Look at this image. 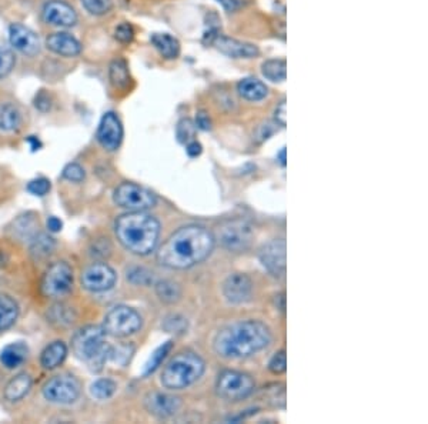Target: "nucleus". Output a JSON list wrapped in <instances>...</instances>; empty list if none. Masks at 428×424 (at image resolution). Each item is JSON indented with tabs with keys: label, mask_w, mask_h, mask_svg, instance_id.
<instances>
[{
	"label": "nucleus",
	"mask_w": 428,
	"mask_h": 424,
	"mask_svg": "<svg viewBox=\"0 0 428 424\" xmlns=\"http://www.w3.org/2000/svg\"><path fill=\"white\" fill-rule=\"evenodd\" d=\"M216 239L204 227L190 224L175 231L157 250V262L170 269H188L203 262Z\"/></svg>",
	"instance_id": "f257e3e1"
},
{
	"label": "nucleus",
	"mask_w": 428,
	"mask_h": 424,
	"mask_svg": "<svg viewBox=\"0 0 428 424\" xmlns=\"http://www.w3.org/2000/svg\"><path fill=\"white\" fill-rule=\"evenodd\" d=\"M270 342L271 333L265 323L246 320L222 328L214 339V350L224 359H242L265 348Z\"/></svg>",
	"instance_id": "f03ea898"
},
{
	"label": "nucleus",
	"mask_w": 428,
	"mask_h": 424,
	"mask_svg": "<svg viewBox=\"0 0 428 424\" xmlns=\"http://www.w3.org/2000/svg\"><path fill=\"white\" fill-rule=\"evenodd\" d=\"M116 238L125 249L146 256L156 249L160 223L146 211H129L116 220Z\"/></svg>",
	"instance_id": "7ed1b4c3"
},
{
	"label": "nucleus",
	"mask_w": 428,
	"mask_h": 424,
	"mask_svg": "<svg viewBox=\"0 0 428 424\" xmlns=\"http://www.w3.org/2000/svg\"><path fill=\"white\" fill-rule=\"evenodd\" d=\"M71 348L76 357L86 362L93 371L102 370L110 353V346L106 343V332L99 326L80 328L71 339Z\"/></svg>",
	"instance_id": "20e7f679"
},
{
	"label": "nucleus",
	"mask_w": 428,
	"mask_h": 424,
	"mask_svg": "<svg viewBox=\"0 0 428 424\" xmlns=\"http://www.w3.org/2000/svg\"><path fill=\"white\" fill-rule=\"evenodd\" d=\"M203 373V359L193 351H181L164 367L161 383L166 389L181 390L197 382Z\"/></svg>",
	"instance_id": "39448f33"
},
{
	"label": "nucleus",
	"mask_w": 428,
	"mask_h": 424,
	"mask_svg": "<svg viewBox=\"0 0 428 424\" xmlns=\"http://www.w3.org/2000/svg\"><path fill=\"white\" fill-rule=\"evenodd\" d=\"M217 240L224 249L240 253L251 246L254 240V230L246 220H229L217 229Z\"/></svg>",
	"instance_id": "423d86ee"
},
{
	"label": "nucleus",
	"mask_w": 428,
	"mask_h": 424,
	"mask_svg": "<svg viewBox=\"0 0 428 424\" xmlns=\"http://www.w3.org/2000/svg\"><path fill=\"white\" fill-rule=\"evenodd\" d=\"M254 390V382L246 373L226 370L219 374L216 382L217 394L227 402H240Z\"/></svg>",
	"instance_id": "0eeeda50"
},
{
	"label": "nucleus",
	"mask_w": 428,
	"mask_h": 424,
	"mask_svg": "<svg viewBox=\"0 0 428 424\" xmlns=\"http://www.w3.org/2000/svg\"><path fill=\"white\" fill-rule=\"evenodd\" d=\"M141 327V317L140 315L127 306H117V308L112 309L103 323V330L106 335L114 336V337H126Z\"/></svg>",
	"instance_id": "6e6552de"
},
{
	"label": "nucleus",
	"mask_w": 428,
	"mask_h": 424,
	"mask_svg": "<svg viewBox=\"0 0 428 424\" xmlns=\"http://www.w3.org/2000/svg\"><path fill=\"white\" fill-rule=\"evenodd\" d=\"M114 202L129 211H146L156 204V196L134 183H123L116 188Z\"/></svg>",
	"instance_id": "1a4fd4ad"
},
{
	"label": "nucleus",
	"mask_w": 428,
	"mask_h": 424,
	"mask_svg": "<svg viewBox=\"0 0 428 424\" xmlns=\"http://www.w3.org/2000/svg\"><path fill=\"white\" fill-rule=\"evenodd\" d=\"M73 286V270L64 262L52 265L43 276L42 292L47 297H62Z\"/></svg>",
	"instance_id": "9d476101"
},
{
	"label": "nucleus",
	"mask_w": 428,
	"mask_h": 424,
	"mask_svg": "<svg viewBox=\"0 0 428 424\" xmlns=\"http://www.w3.org/2000/svg\"><path fill=\"white\" fill-rule=\"evenodd\" d=\"M80 394L79 382L71 376H57L43 387V396L52 403L69 405L78 400Z\"/></svg>",
	"instance_id": "9b49d317"
},
{
	"label": "nucleus",
	"mask_w": 428,
	"mask_h": 424,
	"mask_svg": "<svg viewBox=\"0 0 428 424\" xmlns=\"http://www.w3.org/2000/svg\"><path fill=\"white\" fill-rule=\"evenodd\" d=\"M80 280L84 289L99 293L110 290L114 286L116 273L106 263H93L83 270Z\"/></svg>",
	"instance_id": "f8f14e48"
},
{
	"label": "nucleus",
	"mask_w": 428,
	"mask_h": 424,
	"mask_svg": "<svg viewBox=\"0 0 428 424\" xmlns=\"http://www.w3.org/2000/svg\"><path fill=\"white\" fill-rule=\"evenodd\" d=\"M99 143L109 152H114L122 145L123 140V126L117 114L107 112L100 121L98 129Z\"/></svg>",
	"instance_id": "ddd939ff"
},
{
	"label": "nucleus",
	"mask_w": 428,
	"mask_h": 424,
	"mask_svg": "<svg viewBox=\"0 0 428 424\" xmlns=\"http://www.w3.org/2000/svg\"><path fill=\"white\" fill-rule=\"evenodd\" d=\"M42 17L47 25L70 28L75 26L78 21V15L75 9L62 0H51L43 6Z\"/></svg>",
	"instance_id": "4468645a"
},
{
	"label": "nucleus",
	"mask_w": 428,
	"mask_h": 424,
	"mask_svg": "<svg viewBox=\"0 0 428 424\" xmlns=\"http://www.w3.org/2000/svg\"><path fill=\"white\" fill-rule=\"evenodd\" d=\"M260 262L274 277H283L285 273V242L276 239L260 250Z\"/></svg>",
	"instance_id": "2eb2a0df"
},
{
	"label": "nucleus",
	"mask_w": 428,
	"mask_h": 424,
	"mask_svg": "<svg viewBox=\"0 0 428 424\" xmlns=\"http://www.w3.org/2000/svg\"><path fill=\"white\" fill-rule=\"evenodd\" d=\"M180 398L166 393H149L145 398L146 410L157 418H169L180 409Z\"/></svg>",
	"instance_id": "dca6fc26"
},
{
	"label": "nucleus",
	"mask_w": 428,
	"mask_h": 424,
	"mask_svg": "<svg viewBox=\"0 0 428 424\" xmlns=\"http://www.w3.org/2000/svg\"><path fill=\"white\" fill-rule=\"evenodd\" d=\"M253 283L249 276L243 273L230 274L223 283V294L227 301L233 304L244 303L251 297Z\"/></svg>",
	"instance_id": "f3484780"
},
{
	"label": "nucleus",
	"mask_w": 428,
	"mask_h": 424,
	"mask_svg": "<svg viewBox=\"0 0 428 424\" xmlns=\"http://www.w3.org/2000/svg\"><path fill=\"white\" fill-rule=\"evenodd\" d=\"M9 39L15 49L23 55L35 56L40 52V40L37 35L20 23H13L9 28Z\"/></svg>",
	"instance_id": "a211bd4d"
},
{
	"label": "nucleus",
	"mask_w": 428,
	"mask_h": 424,
	"mask_svg": "<svg viewBox=\"0 0 428 424\" xmlns=\"http://www.w3.org/2000/svg\"><path fill=\"white\" fill-rule=\"evenodd\" d=\"M213 43L223 55L233 58V59H250L258 55L257 46L247 43V42L231 39L227 36L219 35L216 39L213 40Z\"/></svg>",
	"instance_id": "6ab92c4d"
},
{
	"label": "nucleus",
	"mask_w": 428,
	"mask_h": 424,
	"mask_svg": "<svg viewBox=\"0 0 428 424\" xmlns=\"http://www.w3.org/2000/svg\"><path fill=\"white\" fill-rule=\"evenodd\" d=\"M46 46L47 49H51L53 53L66 56V58H73L78 56L82 52V44L80 42L69 33H52L49 37L46 39Z\"/></svg>",
	"instance_id": "aec40b11"
},
{
	"label": "nucleus",
	"mask_w": 428,
	"mask_h": 424,
	"mask_svg": "<svg viewBox=\"0 0 428 424\" xmlns=\"http://www.w3.org/2000/svg\"><path fill=\"white\" fill-rule=\"evenodd\" d=\"M237 90H239L242 98L250 102L263 100L269 93L267 86L256 78H246L240 80L239 85H237Z\"/></svg>",
	"instance_id": "412c9836"
},
{
	"label": "nucleus",
	"mask_w": 428,
	"mask_h": 424,
	"mask_svg": "<svg viewBox=\"0 0 428 424\" xmlns=\"http://www.w3.org/2000/svg\"><path fill=\"white\" fill-rule=\"evenodd\" d=\"M150 42L164 59H176L180 53L179 40L168 33H154Z\"/></svg>",
	"instance_id": "4be33fe9"
},
{
	"label": "nucleus",
	"mask_w": 428,
	"mask_h": 424,
	"mask_svg": "<svg viewBox=\"0 0 428 424\" xmlns=\"http://www.w3.org/2000/svg\"><path fill=\"white\" fill-rule=\"evenodd\" d=\"M30 387H32L30 376L26 373H21L9 382V385L5 389V397L10 400V402H16V400L25 397L29 393Z\"/></svg>",
	"instance_id": "5701e85b"
},
{
	"label": "nucleus",
	"mask_w": 428,
	"mask_h": 424,
	"mask_svg": "<svg viewBox=\"0 0 428 424\" xmlns=\"http://www.w3.org/2000/svg\"><path fill=\"white\" fill-rule=\"evenodd\" d=\"M28 357V347L23 343H13L6 346L0 355V362L8 369H15L20 366Z\"/></svg>",
	"instance_id": "b1692460"
},
{
	"label": "nucleus",
	"mask_w": 428,
	"mask_h": 424,
	"mask_svg": "<svg viewBox=\"0 0 428 424\" xmlns=\"http://www.w3.org/2000/svg\"><path fill=\"white\" fill-rule=\"evenodd\" d=\"M66 355H67V348L64 343L55 342L43 350L42 359H40L42 366L44 369H55L66 359Z\"/></svg>",
	"instance_id": "393cba45"
},
{
	"label": "nucleus",
	"mask_w": 428,
	"mask_h": 424,
	"mask_svg": "<svg viewBox=\"0 0 428 424\" xmlns=\"http://www.w3.org/2000/svg\"><path fill=\"white\" fill-rule=\"evenodd\" d=\"M109 79L116 89H126L129 86L130 73L126 60L116 59L112 62L109 69Z\"/></svg>",
	"instance_id": "a878e982"
},
{
	"label": "nucleus",
	"mask_w": 428,
	"mask_h": 424,
	"mask_svg": "<svg viewBox=\"0 0 428 424\" xmlns=\"http://www.w3.org/2000/svg\"><path fill=\"white\" fill-rule=\"evenodd\" d=\"M19 309L16 301L6 294H0V332L9 328L17 319Z\"/></svg>",
	"instance_id": "bb28decb"
},
{
	"label": "nucleus",
	"mask_w": 428,
	"mask_h": 424,
	"mask_svg": "<svg viewBox=\"0 0 428 424\" xmlns=\"http://www.w3.org/2000/svg\"><path fill=\"white\" fill-rule=\"evenodd\" d=\"M261 72L270 82H284L285 76H287V64H285V60L281 59H270L261 66Z\"/></svg>",
	"instance_id": "cd10ccee"
},
{
	"label": "nucleus",
	"mask_w": 428,
	"mask_h": 424,
	"mask_svg": "<svg viewBox=\"0 0 428 424\" xmlns=\"http://www.w3.org/2000/svg\"><path fill=\"white\" fill-rule=\"evenodd\" d=\"M20 121V112L16 106L9 103L0 105V130H15L19 127Z\"/></svg>",
	"instance_id": "c85d7f7f"
},
{
	"label": "nucleus",
	"mask_w": 428,
	"mask_h": 424,
	"mask_svg": "<svg viewBox=\"0 0 428 424\" xmlns=\"http://www.w3.org/2000/svg\"><path fill=\"white\" fill-rule=\"evenodd\" d=\"M156 293L159 299L164 303H176L181 296V290L177 283L170 280L159 281L156 285Z\"/></svg>",
	"instance_id": "c756f323"
},
{
	"label": "nucleus",
	"mask_w": 428,
	"mask_h": 424,
	"mask_svg": "<svg viewBox=\"0 0 428 424\" xmlns=\"http://www.w3.org/2000/svg\"><path fill=\"white\" fill-rule=\"evenodd\" d=\"M55 249V242L52 238H49L47 234H37L36 238L32 242V253L35 256H37L39 258L49 256Z\"/></svg>",
	"instance_id": "7c9ffc66"
},
{
	"label": "nucleus",
	"mask_w": 428,
	"mask_h": 424,
	"mask_svg": "<svg viewBox=\"0 0 428 424\" xmlns=\"http://www.w3.org/2000/svg\"><path fill=\"white\" fill-rule=\"evenodd\" d=\"M172 346H173V343H172V342H168V343H164L163 346H160V347L153 353L152 357H150V360H149L148 364H146L145 376L153 373V371L161 364V362L166 359V356H168V355H169V351L172 350Z\"/></svg>",
	"instance_id": "2f4dec72"
},
{
	"label": "nucleus",
	"mask_w": 428,
	"mask_h": 424,
	"mask_svg": "<svg viewBox=\"0 0 428 424\" xmlns=\"http://www.w3.org/2000/svg\"><path fill=\"white\" fill-rule=\"evenodd\" d=\"M117 386L113 380L110 379H100L98 380L96 383H93L91 386V394L93 397H96L99 400H105V398H109L114 394Z\"/></svg>",
	"instance_id": "473e14b6"
},
{
	"label": "nucleus",
	"mask_w": 428,
	"mask_h": 424,
	"mask_svg": "<svg viewBox=\"0 0 428 424\" xmlns=\"http://www.w3.org/2000/svg\"><path fill=\"white\" fill-rule=\"evenodd\" d=\"M82 5L93 16H103L113 8L112 0H82Z\"/></svg>",
	"instance_id": "72a5a7b5"
},
{
	"label": "nucleus",
	"mask_w": 428,
	"mask_h": 424,
	"mask_svg": "<svg viewBox=\"0 0 428 424\" xmlns=\"http://www.w3.org/2000/svg\"><path fill=\"white\" fill-rule=\"evenodd\" d=\"M196 133V127L195 123L190 119H183L179 122L177 129H176V134L180 143H190V141L193 140Z\"/></svg>",
	"instance_id": "f704fd0d"
},
{
	"label": "nucleus",
	"mask_w": 428,
	"mask_h": 424,
	"mask_svg": "<svg viewBox=\"0 0 428 424\" xmlns=\"http://www.w3.org/2000/svg\"><path fill=\"white\" fill-rule=\"evenodd\" d=\"M15 63V55L9 49H2V47H0V79L6 78L12 72Z\"/></svg>",
	"instance_id": "c9c22d12"
},
{
	"label": "nucleus",
	"mask_w": 428,
	"mask_h": 424,
	"mask_svg": "<svg viewBox=\"0 0 428 424\" xmlns=\"http://www.w3.org/2000/svg\"><path fill=\"white\" fill-rule=\"evenodd\" d=\"M153 273L148 272L146 269H140V267H134L130 272H127V279L134 283V285H149V283L153 280Z\"/></svg>",
	"instance_id": "e433bc0d"
},
{
	"label": "nucleus",
	"mask_w": 428,
	"mask_h": 424,
	"mask_svg": "<svg viewBox=\"0 0 428 424\" xmlns=\"http://www.w3.org/2000/svg\"><path fill=\"white\" fill-rule=\"evenodd\" d=\"M28 191L35 196H44L51 191V182L44 177L35 179L28 184Z\"/></svg>",
	"instance_id": "4c0bfd02"
},
{
	"label": "nucleus",
	"mask_w": 428,
	"mask_h": 424,
	"mask_svg": "<svg viewBox=\"0 0 428 424\" xmlns=\"http://www.w3.org/2000/svg\"><path fill=\"white\" fill-rule=\"evenodd\" d=\"M269 369L274 374H281L287 369V357H285V351H278L271 357L269 363Z\"/></svg>",
	"instance_id": "58836bf2"
},
{
	"label": "nucleus",
	"mask_w": 428,
	"mask_h": 424,
	"mask_svg": "<svg viewBox=\"0 0 428 424\" xmlns=\"http://www.w3.org/2000/svg\"><path fill=\"white\" fill-rule=\"evenodd\" d=\"M63 177L70 182H82L84 179V170L78 163H70L63 170Z\"/></svg>",
	"instance_id": "ea45409f"
},
{
	"label": "nucleus",
	"mask_w": 428,
	"mask_h": 424,
	"mask_svg": "<svg viewBox=\"0 0 428 424\" xmlns=\"http://www.w3.org/2000/svg\"><path fill=\"white\" fill-rule=\"evenodd\" d=\"M114 37L121 43H130L134 37V30L132 25H129L126 21L122 23V25H118L114 30Z\"/></svg>",
	"instance_id": "a19ab883"
},
{
	"label": "nucleus",
	"mask_w": 428,
	"mask_h": 424,
	"mask_svg": "<svg viewBox=\"0 0 428 424\" xmlns=\"http://www.w3.org/2000/svg\"><path fill=\"white\" fill-rule=\"evenodd\" d=\"M132 353H133V347L132 346H118L116 348L110 347L109 357L113 362H116V363H121V357H125V362L127 363V360H130Z\"/></svg>",
	"instance_id": "79ce46f5"
},
{
	"label": "nucleus",
	"mask_w": 428,
	"mask_h": 424,
	"mask_svg": "<svg viewBox=\"0 0 428 424\" xmlns=\"http://www.w3.org/2000/svg\"><path fill=\"white\" fill-rule=\"evenodd\" d=\"M274 117H276V122L281 127H284L285 123H287V106H285V100H281L280 105L276 107Z\"/></svg>",
	"instance_id": "37998d69"
},
{
	"label": "nucleus",
	"mask_w": 428,
	"mask_h": 424,
	"mask_svg": "<svg viewBox=\"0 0 428 424\" xmlns=\"http://www.w3.org/2000/svg\"><path fill=\"white\" fill-rule=\"evenodd\" d=\"M35 106H36L40 112H47V110H49L51 106H52L49 94L44 93V91H40V93L37 94V96H36V99H35Z\"/></svg>",
	"instance_id": "c03bdc74"
},
{
	"label": "nucleus",
	"mask_w": 428,
	"mask_h": 424,
	"mask_svg": "<svg viewBox=\"0 0 428 424\" xmlns=\"http://www.w3.org/2000/svg\"><path fill=\"white\" fill-rule=\"evenodd\" d=\"M196 125L202 130H208L211 127V122H210L208 114H206L204 112H200L197 114V117H196Z\"/></svg>",
	"instance_id": "a18cd8bd"
},
{
	"label": "nucleus",
	"mask_w": 428,
	"mask_h": 424,
	"mask_svg": "<svg viewBox=\"0 0 428 424\" xmlns=\"http://www.w3.org/2000/svg\"><path fill=\"white\" fill-rule=\"evenodd\" d=\"M186 152H187V154L190 157H197L202 153V145L197 143V141L192 140V141H190V143H187Z\"/></svg>",
	"instance_id": "49530a36"
},
{
	"label": "nucleus",
	"mask_w": 428,
	"mask_h": 424,
	"mask_svg": "<svg viewBox=\"0 0 428 424\" xmlns=\"http://www.w3.org/2000/svg\"><path fill=\"white\" fill-rule=\"evenodd\" d=\"M62 222L57 219V218H51L49 220H47V229H49L51 231L56 233V231H60L62 230Z\"/></svg>",
	"instance_id": "de8ad7c7"
},
{
	"label": "nucleus",
	"mask_w": 428,
	"mask_h": 424,
	"mask_svg": "<svg viewBox=\"0 0 428 424\" xmlns=\"http://www.w3.org/2000/svg\"><path fill=\"white\" fill-rule=\"evenodd\" d=\"M277 159H278V163L281 164L283 168H285V149L283 148L281 150H280V153L277 154Z\"/></svg>",
	"instance_id": "09e8293b"
},
{
	"label": "nucleus",
	"mask_w": 428,
	"mask_h": 424,
	"mask_svg": "<svg viewBox=\"0 0 428 424\" xmlns=\"http://www.w3.org/2000/svg\"><path fill=\"white\" fill-rule=\"evenodd\" d=\"M28 141H29V143L32 145V149H33V150H37V149L42 146V145H40V141H39L36 137H33V136H32V137H29V140H28Z\"/></svg>",
	"instance_id": "8fccbe9b"
}]
</instances>
